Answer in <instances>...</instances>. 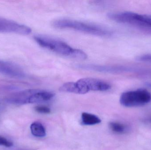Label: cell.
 Instances as JSON below:
<instances>
[{"label":"cell","instance_id":"6da1fadb","mask_svg":"<svg viewBox=\"0 0 151 150\" xmlns=\"http://www.w3.org/2000/svg\"><path fill=\"white\" fill-rule=\"evenodd\" d=\"M52 24L56 28L73 29L78 31L96 36L107 37L111 36L112 34L111 31L102 26L76 20L67 19H58L54 21Z\"/></svg>","mask_w":151,"mask_h":150},{"label":"cell","instance_id":"7a4b0ae2","mask_svg":"<svg viewBox=\"0 0 151 150\" xmlns=\"http://www.w3.org/2000/svg\"><path fill=\"white\" fill-rule=\"evenodd\" d=\"M113 19L117 23L133 25L151 31V15L126 11L115 13L113 15Z\"/></svg>","mask_w":151,"mask_h":150},{"label":"cell","instance_id":"3957f363","mask_svg":"<svg viewBox=\"0 0 151 150\" xmlns=\"http://www.w3.org/2000/svg\"><path fill=\"white\" fill-rule=\"evenodd\" d=\"M120 103L125 107L142 106L151 101V94L147 90L138 89L122 93L120 98Z\"/></svg>","mask_w":151,"mask_h":150},{"label":"cell","instance_id":"277c9868","mask_svg":"<svg viewBox=\"0 0 151 150\" xmlns=\"http://www.w3.org/2000/svg\"><path fill=\"white\" fill-rule=\"evenodd\" d=\"M34 39L42 47L61 55L70 57L74 49L65 42L46 36L36 35Z\"/></svg>","mask_w":151,"mask_h":150},{"label":"cell","instance_id":"5b68a950","mask_svg":"<svg viewBox=\"0 0 151 150\" xmlns=\"http://www.w3.org/2000/svg\"><path fill=\"white\" fill-rule=\"evenodd\" d=\"M78 94H84L91 91H106L111 85L106 82L91 77L81 78L76 82Z\"/></svg>","mask_w":151,"mask_h":150},{"label":"cell","instance_id":"8992f818","mask_svg":"<svg viewBox=\"0 0 151 150\" xmlns=\"http://www.w3.org/2000/svg\"><path fill=\"white\" fill-rule=\"evenodd\" d=\"M75 67L76 68L84 70L111 74L140 71V70L138 69L122 66H102L95 64H77L75 65Z\"/></svg>","mask_w":151,"mask_h":150},{"label":"cell","instance_id":"52a82bcc","mask_svg":"<svg viewBox=\"0 0 151 150\" xmlns=\"http://www.w3.org/2000/svg\"><path fill=\"white\" fill-rule=\"evenodd\" d=\"M0 32L27 35L32 32V29L24 25L0 17Z\"/></svg>","mask_w":151,"mask_h":150},{"label":"cell","instance_id":"ba28073f","mask_svg":"<svg viewBox=\"0 0 151 150\" xmlns=\"http://www.w3.org/2000/svg\"><path fill=\"white\" fill-rule=\"evenodd\" d=\"M0 74L14 78H22L26 74L22 68L16 63L0 60Z\"/></svg>","mask_w":151,"mask_h":150},{"label":"cell","instance_id":"9c48e42d","mask_svg":"<svg viewBox=\"0 0 151 150\" xmlns=\"http://www.w3.org/2000/svg\"><path fill=\"white\" fill-rule=\"evenodd\" d=\"M81 122L85 126H92L99 124L101 122L99 117L95 114L83 112L81 114Z\"/></svg>","mask_w":151,"mask_h":150},{"label":"cell","instance_id":"30bf717a","mask_svg":"<svg viewBox=\"0 0 151 150\" xmlns=\"http://www.w3.org/2000/svg\"><path fill=\"white\" fill-rule=\"evenodd\" d=\"M30 129L32 134L36 137H43L46 135V129L40 122H35L32 123Z\"/></svg>","mask_w":151,"mask_h":150},{"label":"cell","instance_id":"8fae6325","mask_svg":"<svg viewBox=\"0 0 151 150\" xmlns=\"http://www.w3.org/2000/svg\"><path fill=\"white\" fill-rule=\"evenodd\" d=\"M111 130L117 134H124L128 132L129 128L126 125L118 122H111L109 124Z\"/></svg>","mask_w":151,"mask_h":150},{"label":"cell","instance_id":"7c38bea8","mask_svg":"<svg viewBox=\"0 0 151 150\" xmlns=\"http://www.w3.org/2000/svg\"><path fill=\"white\" fill-rule=\"evenodd\" d=\"M70 57L76 60H84L87 59V55L83 51L74 48Z\"/></svg>","mask_w":151,"mask_h":150},{"label":"cell","instance_id":"4fadbf2b","mask_svg":"<svg viewBox=\"0 0 151 150\" xmlns=\"http://www.w3.org/2000/svg\"><path fill=\"white\" fill-rule=\"evenodd\" d=\"M35 111L39 113L49 114L51 112L50 108H49L47 107L44 106H38L35 107Z\"/></svg>","mask_w":151,"mask_h":150},{"label":"cell","instance_id":"5bb4252c","mask_svg":"<svg viewBox=\"0 0 151 150\" xmlns=\"http://www.w3.org/2000/svg\"><path fill=\"white\" fill-rule=\"evenodd\" d=\"M0 145L7 148H10L13 146V143L4 136L0 135Z\"/></svg>","mask_w":151,"mask_h":150},{"label":"cell","instance_id":"9a60e30c","mask_svg":"<svg viewBox=\"0 0 151 150\" xmlns=\"http://www.w3.org/2000/svg\"><path fill=\"white\" fill-rule=\"evenodd\" d=\"M137 60L140 61L151 63V54H145L138 56Z\"/></svg>","mask_w":151,"mask_h":150},{"label":"cell","instance_id":"2e32d148","mask_svg":"<svg viewBox=\"0 0 151 150\" xmlns=\"http://www.w3.org/2000/svg\"><path fill=\"white\" fill-rule=\"evenodd\" d=\"M143 122L146 124L151 125V115L145 118L144 119Z\"/></svg>","mask_w":151,"mask_h":150},{"label":"cell","instance_id":"e0dca14e","mask_svg":"<svg viewBox=\"0 0 151 150\" xmlns=\"http://www.w3.org/2000/svg\"><path fill=\"white\" fill-rule=\"evenodd\" d=\"M146 85H147V86H148V87H150V88H151V83H146Z\"/></svg>","mask_w":151,"mask_h":150},{"label":"cell","instance_id":"ac0fdd59","mask_svg":"<svg viewBox=\"0 0 151 150\" xmlns=\"http://www.w3.org/2000/svg\"><path fill=\"white\" fill-rule=\"evenodd\" d=\"M29 150L20 149V150Z\"/></svg>","mask_w":151,"mask_h":150}]
</instances>
